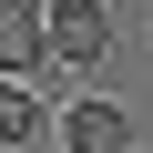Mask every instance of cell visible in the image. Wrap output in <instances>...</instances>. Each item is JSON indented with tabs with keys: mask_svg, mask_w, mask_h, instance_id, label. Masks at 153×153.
Wrapping results in <instances>:
<instances>
[{
	"mask_svg": "<svg viewBox=\"0 0 153 153\" xmlns=\"http://www.w3.org/2000/svg\"><path fill=\"white\" fill-rule=\"evenodd\" d=\"M21 143H41V92H21L0 71V153H21Z\"/></svg>",
	"mask_w": 153,
	"mask_h": 153,
	"instance_id": "obj_4",
	"label": "cell"
},
{
	"mask_svg": "<svg viewBox=\"0 0 153 153\" xmlns=\"http://www.w3.org/2000/svg\"><path fill=\"white\" fill-rule=\"evenodd\" d=\"M133 153H143V143H133Z\"/></svg>",
	"mask_w": 153,
	"mask_h": 153,
	"instance_id": "obj_5",
	"label": "cell"
},
{
	"mask_svg": "<svg viewBox=\"0 0 153 153\" xmlns=\"http://www.w3.org/2000/svg\"><path fill=\"white\" fill-rule=\"evenodd\" d=\"M102 51H112V10H102V0H51V31H41V71L82 82V71H102Z\"/></svg>",
	"mask_w": 153,
	"mask_h": 153,
	"instance_id": "obj_1",
	"label": "cell"
},
{
	"mask_svg": "<svg viewBox=\"0 0 153 153\" xmlns=\"http://www.w3.org/2000/svg\"><path fill=\"white\" fill-rule=\"evenodd\" d=\"M61 153H133V112L102 102V92H82V102L61 112Z\"/></svg>",
	"mask_w": 153,
	"mask_h": 153,
	"instance_id": "obj_2",
	"label": "cell"
},
{
	"mask_svg": "<svg viewBox=\"0 0 153 153\" xmlns=\"http://www.w3.org/2000/svg\"><path fill=\"white\" fill-rule=\"evenodd\" d=\"M41 31H51V0H0V71L10 82L41 71Z\"/></svg>",
	"mask_w": 153,
	"mask_h": 153,
	"instance_id": "obj_3",
	"label": "cell"
}]
</instances>
